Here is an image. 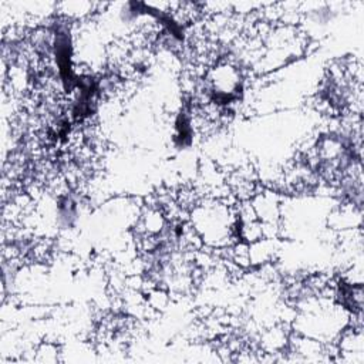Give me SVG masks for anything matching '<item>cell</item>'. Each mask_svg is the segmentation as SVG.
Returning a JSON list of instances; mask_svg holds the SVG:
<instances>
[{
  "label": "cell",
  "instance_id": "1",
  "mask_svg": "<svg viewBox=\"0 0 364 364\" xmlns=\"http://www.w3.org/2000/svg\"><path fill=\"white\" fill-rule=\"evenodd\" d=\"M257 219L262 223H282L283 219V200L282 193L262 188L250 199Z\"/></svg>",
  "mask_w": 364,
  "mask_h": 364
},
{
  "label": "cell",
  "instance_id": "2",
  "mask_svg": "<svg viewBox=\"0 0 364 364\" xmlns=\"http://www.w3.org/2000/svg\"><path fill=\"white\" fill-rule=\"evenodd\" d=\"M328 226L340 232L361 228V206L344 200L330 212Z\"/></svg>",
  "mask_w": 364,
  "mask_h": 364
},
{
  "label": "cell",
  "instance_id": "3",
  "mask_svg": "<svg viewBox=\"0 0 364 364\" xmlns=\"http://www.w3.org/2000/svg\"><path fill=\"white\" fill-rule=\"evenodd\" d=\"M36 361H57L58 360V347L53 343H43L34 351Z\"/></svg>",
  "mask_w": 364,
  "mask_h": 364
}]
</instances>
